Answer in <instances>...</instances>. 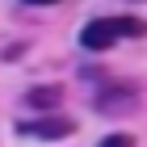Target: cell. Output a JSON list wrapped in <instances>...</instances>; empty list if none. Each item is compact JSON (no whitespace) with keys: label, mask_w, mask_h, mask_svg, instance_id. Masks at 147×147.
<instances>
[{"label":"cell","mask_w":147,"mask_h":147,"mask_svg":"<svg viewBox=\"0 0 147 147\" xmlns=\"http://www.w3.org/2000/svg\"><path fill=\"white\" fill-rule=\"evenodd\" d=\"M25 4H55V0H25Z\"/></svg>","instance_id":"5b68a950"},{"label":"cell","mask_w":147,"mask_h":147,"mask_svg":"<svg viewBox=\"0 0 147 147\" xmlns=\"http://www.w3.org/2000/svg\"><path fill=\"white\" fill-rule=\"evenodd\" d=\"M76 130L71 118H55V122H21V135H38V139H63Z\"/></svg>","instance_id":"7a4b0ae2"},{"label":"cell","mask_w":147,"mask_h":147,"mask_svg":"<svg viewBox=\"0 0 147 147\" xmlns=\"http://www.w3.org/2000/svg\"><path fill=\"white\" fill-rule=\"evenodd\" d=\"M59 97H63L59 88H34L30 92V105H59Z\"/></svg>","instance_id":"3957f363"},{"label":"cell","mask_w":147,"mask_h":147,"mask_svg":"<svg viewBox=\"0 0 147 147\" xmlns=\"http://www.w3.org/2000/svg\"><path fill=\"white\" fill-rule=\"evenodd\" d=\"M101 147H139V143H135L130 135H109V139H105Z\"/></svg>","instance_id":"277c9868"},{"label":"cell","mask_w":147,"mask_h":147,"mask_svg":"<svg viewBox=\"0 0 147 147\" xmlns=\"http://www.w3.org/2000/svg\"><path fill=\"white\" fill-rule=\"evenodd\" d=\"M122 34H139V21H122V17H97V21L84 25L80 42H84V51H109V46L118 42Z\"/></svg>","instance_id":"6da1fadb"}]
</instances>
